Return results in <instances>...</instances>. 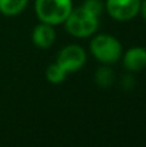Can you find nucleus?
<instances>
[{"instance_id": "nucleus-1", "label": "nucleus", "mask_w": 146, "mask_h": 147, "mask_svg": "<svg viewBox=\"0 0 146 147\" xmlns=\"http://www.w3.org/2000/svg\"><path fill=\"white\" fill-rule=\"evenodd\" d=\"M98 18L97 16L89 13L87 9L80 5L72 8L70 14L65 21V28L71 36L78 39H84L95 35L98 30Z\"/></svg>"}, {"instance_id": "nucleus-2", "label": "nucleus", "mask_w": 146, "mask_h": 147, "mask_svg": "<svg viewBox=\"0 0 146 147\" xmlns=\"http://www.w3.org/2000/svg\"><path fill=\"white\" fill-rule=\"evenodd\" d=\"M91 54L103 65L115 63L123 56V47L120 41L109 34H98L91 40Z\"/></svg>"}, {"instance_id": "nucleus-3", "label": "nucleus", "mask_w": 146, "mask_h": 147, "mask_svg": "<svg viewBox=\"0 0 146 147\" xmlns=\"http://www.w3.org/2000/svg\"><path fill=\"white\" fill-rule=\"evenodd\" d=\"M72 8V0H35V13L39 21L52 26L64 23Z\"/></svg>"}, {"instance_id": "nucleus-4", "label": "nucleus", "mask_w": 146, "mask_h": 147, "mask_svg": "<svg viewBox=\"0 0 146 147\" xmlns=\"http://www.w3.org/2000/svg\"><path fill=\"white\" fill-rule=\"evenodd\" d=\"M56 62L67 74L76 72L82 67H84L85 62H87V53L83 47L78 45V44H70V45L64 47L58 52Z\"/></svg>"}, {"instance_id": "nucleus-5", "label": "nucleus", "mask_w": 146, "mask_h": 147, "mask_svg": "<svg viewBox=\"0 0 146 147\" xmlns=\"http://www.w3.org/2000/svg\"><path fill=\"white\" fill-rule=\"evenodd\" d=\"M141 0H106L105 9L111 18L119 22L131 21L140 13Z\"/></svg>"}, {"instance_id": "nucleus-6", "label": "nucleus", "mask_w": 146, "mask_h": 147, "mask_svg": "<svg viewBox=\"0 0 146 147\" xmlns=\"http://www.w3.org/2000/svg\"><path fill=\"white\" fill-rule=\"evenodd\" d=\"M31 39L35 47L40 49H48L53 45L54 40H56V31H54V26L49 25V23L40 22L36 25L31 34Z\"/></svg>"}, {"instance_id": "nucleus-7", "label": "nucleus", "mask_w": 146, "mask_h": 147, "mask_svg": "<svg viewBox=\"0 0 146 147\" xmlns=\"http://www.w3.org/2000/svg\"><path fill=\"white\" fill-rule=\"evenodd\" d=\"M123 65L131 72L144 70L146 67V49L142 47L129 48L123 54Z\"/></svg>"}, {"instance_id": "nucleus-8", "label": "nucleus", "mask_w": 146, "mask_h": 147, "mask_svg": "<svg viewBox=\"0 0 146 147\" xmlns=\"http://www.w3.org/2000/svg\"><path fill=\"white\" fill-rule=\"evenodd\" d=\"M28 0H0V13L7 17H16L26 9Z\"/></svg>"}, {"instance_id": "nucleus-9", "label": "nucleus", "mask_w": 146, "mask_h": 147, "mask_svg": "<svg viewBox=\"0 0 146 147\" xmlns=\"http://www.w3.org/2000/svg\"><path fill=\"white\" fill-rule=\"evenodd\" d=\"M95 80L101 88H109L114 83V71L109 66L103 65L96 71Z\"/></svg>"}, {"instance_id": "nucleus-10", "label": "nucleus", "mask_w": 146, "mask_h": 147, "mask_svg": "<svg viewBox=\"0 0 146 147\" xmlns=\"http://www.w3.org/2000/svg\"><path fill=\"white\" fill-rule=\"evenodd\" d=\"M67 72L59 66L57 62L54 63H51L48 67H47V71H45V78L49 83L52 84H59L66 79Z\"/></svg>"}, {"instance_id": "nucleus-11", "label": "nucleus", "mask_w": 146, "mask_h": 147, "mask_svg": "<svg viewBox=\"0 0 146 147\" xmlns=\"http://www.w3.org/2000/svg\"><path fill=\"white\" fill-rule=\"evenodd\" d=\"M82 7L84 8V9H87L89 13L100 17L103 8H105V3H103L102 0H85L82 4Z\"/></svg>"}, {"instance_id": "nucleus-12", "label": "nucleus", "mask_w": 146, "mask_h": 147, "mask_svg": "<svg viewBox=\"0 0 146 147\" xmlns=\"http://www.w3.org/2000/svg\"><path fill=\"white\" fill-rule=\"evenodd\" d=\"M122 85H123L124 89H131L133 88L135 85V79L132 75H127L123 78V80H122Z\"/></svg>"}, {"instance_id": "nucleus-13", "label": "nucleus", "mask_w": 146, "mask_h": 147, "mask_svg": "<svg viewBox=\"0 0 146 147\" xmlns=\"http://www.w3.org/2000/svg\"><path fill=\"white\" fill-rule=\"evenodd\" d=\"M140 13L146 20V0H141V5H140Z\"/></svg>"}]
</instances>
